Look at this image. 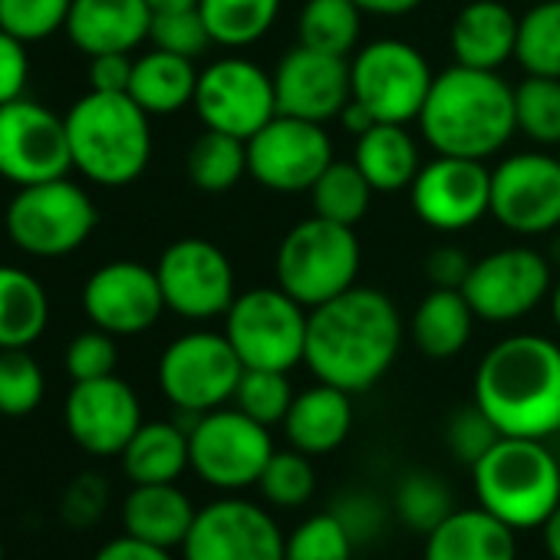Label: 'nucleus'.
<instances>
[{
    "instance_id": "nucleus-1",
    "label": "nucleus",
    "mask_w": 560,
    "mask_h": 560,
    "mask_svg": "<svg viewBox=\"0 0 560 560\" xmlns=\"http://www.w3.org/2000/svg\"><path fill=\"white\" fill-rule=\"evenodd\" d=\"M402 347V320L389 294L376 288H350L347 294L311 311L304 363L317 383L366 393L396 363Z\"/></svg>"
},
{
    "instance_id": "nucleus-2",
    "label": "nucleus",
    "mask_w": 560,
    "mask_h": 560,
    "mask_svg": "<svg viewBox=\"0 0 560 560\" xmlns=\"http://www.w3.org/2000/svg\"><path fill=\"white\" fill-rule=\"evenodd\" d=\"M475 402L501 435L547 442L560 432V347L540 334L498 340L478 363Z\"/></svg>"
},
{
    "instance_id": "nucleus-3",
    "label": "nucleus",
    "mask_w": 560,
    "mask_h": 560,
    "mask_svg": "<svg viewBox=\"0 0 560 560\" xmlns=\"http://www.w3.org/2000/svg\"><path fill=\"white\" fill-rule=\"evenodd\" d=\"M419 126L439 155L485 162L517 132L514 90L491 70L455 63L432 80Z\"/></svg>"
},
{
    "instance_id": "nucleus-4",
    "label": "nucleus",
    "mask_w": 560,
    "mask_h": 560,
    "mask_svg": "<svg viewBox=\"0 0 560 560\" xmlns=\"http://www.w3.org/2000/svg\"><path fill=\"white\" fill-rule=\"evenodd\" d=\"M149 119L129 93L90 90L67 113L73 168L103 188L132 185L152 159Z\"/></svg>"
},
{
    "instance_id": "nucleus-5",
    "label": "nucleus",
    "mask_w": 560,
    "mask_h": 560,
    "mask_svg": "<svg viewBox=\"0 0 560 560\" xmlns=\"http://www.w3.org/2000/svg\"><path fill=\"white\" fill-rule=\"evenodd\" d=\"M478 504L514 530L540 527L560 504V462L544 439L504 435L471 468Z\"/></svg>"
},
{
    "instance_id": "nucleus-6",
    "label": "nucleus",
    "mask_w": 560,
    "mask_h": 560,
    "mask_svg": "<svg viewBox=\"0 0 560 560\" xmlns=\"http://www.w3.org/2000/svg\"><path fill=\"white\" fill-rule=\"evenodd\" d=\"M360 237L350 224L327 221L320 214L294 224L277 247V288L304 307H320L350 288L360 277Z\"/></svg>"
},
{
    "instance_id": "nucleus-7",
    "label": "nucleus",
    "mask_w": 560,
    "mask_h": 560,
    "mask_svg": "<svg viewBox=\"0 0 560 560\" xmlns=\"http://www.w3.org/2000/svg\"><path fill=\"white\" fill-rule=\"evenodd\" d=\"M96 224L100 211L90 191L70 178L24 185L4 211L11 244L31 257H67L90 241Z\"/></svg>"
},
{
    "instance_id": "nucleus-8",
    "label": "nucleus",
    "mask_w": 560,
    "mask_h": 560,
    "mask_svg": "<svg viewBox=\"0 0 560 560\" xmlns=\"http://www.w3.org/2000/svg\"><path fill=\"white\" fill-rule=\"evenodd\" d=\"M304 304L280 288H254L234 298L224 314V337L231 340L244 370L291 373L307 350Z\"/></svg>"
},
{
    "instance_id": "nucleus-9",
    "label": "nucleus",
    "mask_w": 560,
    "mask_h": 560,
    "mask_svg": "<svg viewBox=\"0 0 560 560\" xmlns=\"http://www.w3.org/2000/svg\"><path fill=\"white\" fill-rule=\"evenodd\" d=\"M270 429L234 409H211L198 416L188 432V455L191 471L218 488V491H241L260 481L270 455H273Z\"/></svg>"
},
{
    "instance_id": "nucleus-10",
    "label": "nucleus",
    "mask_w": 560,
    "mask_h": 560,
    "mask_svg": "<svg viewBox=\"0 0 560 560\" xmlns=\"http://www.w3.org/2000/svg\"><path fill=\"white\" fill-rule=\"evenodd\" d=\"M244 363L231 340L211 330H191L172 340L159 360V389L178 409L205 416L234 399Z\"/></svg>"
},
{
    "instance_id": "nucleus-11",
    "label": "nucleus",
    "mask_w": 560,
    "mask_h": 560,
    "mask_svg": "<svg viewBox=\"0 0 560 560\" xmlns=\"http://www.w3.org/2000/svg\"><path fill=\"white\" fill-rule=\"evenodd\" d=\"M432 80L425 57L406 40H373L350 63L353 100L363 103L376 122L406 126L419 119Z\"/></svg>"
},
{
    "instance_id": "nucleus-12",
    "label": "nucleus",
    "mask_w": 560,
    "mask_h": 560,
    "mask_svg": "<svg viewBox=\"0 0 560 560\" xmlns=\"http://www.w3.org/2000/svg\"><path fill=\"white\" fill-rule=\"evenodd\" d=\"M334 162V142L320 122L273 116L247 139V175L277 195L311 191Z\"/></svg>"
},
{
    "instance_id": "nucleus-13",
    "label": "nucleus",
    "mask_w": 560,
    "mask_h": 560,
    "mask_svg": "<svg viewBox=\"0 0 560 560\" xmlns=\"http://www.w3.org/2000/svg\"><path fill=\"white\" fill-rule=\"evenodd\" d=\"M70 168L67 116H57L27 96L0 106V178L24 188L67 178Z\"/></svg>"
},
{
    "instance_id": "nucleus-14",
    "label": "nucleus",
    "mask_w": 560,
    "mask_h": 560,
    "mask_svg": "<svg viewBox=\"0 0 560 560\" xmlns=\"http://www.w3.org/2000/svg\"><path fill=\"white\" fill-rule=\"evenodd\" d=\"M553 288V264L547 254L534 247H501L471 264L462 294L468 298L478 320L511 324L527 317L550 298Z\"/></svg>"
},
{
    "instance_id": "nucleus-15",
    "label": "nucleus",
    "mask_w": 560,
    "mask_h": 560,
    "mask_svg": "<svg viewBox=\"0 0 560 560\" xmlns=\"http://www.w3.org/2000/svg\"><path fill=\"white\" fill-rule=\"evenodd\" d=\"M288 534L257 501L228 494L198 508L182 544L185 560H284Z\"/></svg>"
},
{
    "instance_id": "nucleus-16",
    "label": "nucleus",
    "mask_w": 560,
    "mask_h": 560,
    "mask_svg": "<svg viewBox=\"0 0 560 560\" xmlns=\"http://www.w3.org/2000/svg\"><path fill=\"white\" fill-rule=\"evenodd\" d=\"M165 307L185 320H211L234 304V267L228 254L205 237L168 244L155 264Z\"/></svg>"
},
{
    "instance_id": "nucleus-17",
    "label": "nucleus",
    "mask_w": 560,
    "mask_h": 560,
    "mask_svg": "<svg viewBox=\"0 0 560 560\" xmlns=\"http://www.w3.org/2000/svg\"><path fill=\"white\" fill-rule=\"evenodd\" d=\"M205 129L228 132L237 139H250L260 126L277 116L273 77H267L257 63L241 57L214 60L198 73L195 103Z\"/></svg>"
},
{
    "instance_id": "nucleus-18",
    "label": "nucleus",
    "mask_w": 560,
    "mask_h": 560,
    "mask_svg": "<svg viewBox=\"0 0 560 560\" xmlns=\"http://www.w3.org/2000/svg\"><path fill=\"white\" fill-rule=\"evenodd\" d=\"M491 218L514 234H553L560 228V159L517 152L491 168Z\"/></svg>"
},
{
    "instance_id": "nucleus-19",
    "label": "nucleus",
    "mask_w": 560,
    "mask_h": 560,
    "mask_svg": "<svg viewBox=\"0 0 560 560\" xmlns=\"http://www.w3.org/2000/svg\"><path fill=\"white\" fill-rule=\"evenodd\" d=\"M412 211L435 231H465L491 214V168L478 159L435 155L409 185Z\"/></svg>"
},
{
    "instance_id": "nucleus-20",
    "label": "nucleus",
    "mask_w": 560,
    "mask_h": 560,
    "mask_svg": "<svg viewBox=\"0 0 560 560\" xmlns=\"http://www.w3.org/2000/svg\"><path fill=\"white\" fill-rule=\"evenodd\" d=\"M165 307L155 267L139 260H113L90 273L83 288V314L113 337H139L159 324Z\"/></svg>"
},
{
    "instance_id": "nucleus-21",
    "label": "nucleus",
    "mask_w": 560,
    "mask_h": 560,
    "mask_svg": "<svg viewBox=\"0 0 560 560\" xmlns=\"http://www.w3.org/2000/svg\"><path fill=\"white\" fill-rule=\"evenodd\" d=\"M63 422L70 439L96 458L122 455L129 439L142 425V406L136 389L113 376L73 383L67 402H63Z\"/></svg>"
},
{
    "instance_id": "nucleus-22",
    "label": "nucleus",
    "mask_w": 560,
    "mask_h": 560,
    "mask_svg": "<svg viewBox=\"0 0 560 560\" xmlns=\"http://www.w3.org/2000/svg\"><path fill=\"white\" fill-rule=\"evenodd\" d=\"M270 77L280 116H298L320 126L337 119L353 96L347 57L320 54L304 44L280 57Z\"/></svg>"
},
{
    "instance_id": "nucleus-23",
    "label": "nucleus",
    "mask_w": 560,
    "mask_h": 560,
    "mask_svg": "<svg viewBox=\"0 0 560 560\" xmlns=\"http://www.w3.org/2000/svg\"><path fill=\"white\" fill-rule=\"evenodd\" d=\"M152 31V8L145 0H73L67 18L70 44L86 54H132Z\"/></svg>"
},
{
    "instance_id": "nucleus-24",
    "label": "nucleus",
    "mask_w": 560,
    "mask_h": 560,
    "mask_svg": "<svg viewBox=\"0 0 560 560\" xmlns=\"http://www.w3.org/2000/svg\"><path fill=\"white\" fill-rule=\"evenodd\" d=\"M517 31L521 21L501 0H471L458 11L448 31L455 63L498 73L517 54Z\"/></svg>"
},
{
    "instance_id": "nucleus-25",
    "label": "nucleus",
    "mask_w": 560,
    "mask_h": 560,
    "mask_svg": "<svg viewBox=\"0 0 560 560\" xmlns=\"http://www.w3.org/2000/svg\"><path fill=\"white\" fill-rule=\"evenodd\" d=\"M422 560H517L514 527L478 508H455L425 534Z\"/></svg>"
},
{
    "instance_id": "nucleus-26",
    "label": "nucleus",
    "mask_w": 560,
    "mask_h": 560,
    "mask_svg": "<svg viewBox=\"0 0 560 560\" xmlns=\"http://www.w3.org/2000/svg\"><path fill=\"white\" fill-rule=\"evenodd\" d=\"M353 429V399L347 389L330 383H317L294 396L291 412L284 419V435L291 448L314 455L337 452Z\"/></svg>"
},
{
    "instance_id": "nucleus-27",
    "label": "nucleus",
    "mask_w": 560,
    "mask_h": 560,
    "mask_svg": "<svg viewBox=\"0 0 560 560\" xmlns=\"http://www.w3.org/2000/svg\"><path fill=\"white\" fill-rule=\"evenodd\" d=\"M198 508L191 504V498L175 485H132V491L122 501V527L126 534L168 547V550H182L191 524H195Z\"/></svg>"
},
{
    "instance_id": "nucleus-28",
    "label": "nucleus",
    "mask_w": 560,
    "mask_h": 560,
    "mask_svg": "<svg viewBox=\"0 0 560 560\" xmlns=\"http://www.w3.org/2000/svg\"><path fill=\"white\" fill-rule=\"evenodd\" d=\"M353 162L380 195L409 188L422 168L419 145L402 122H376L370 132H363L357 139Z\"/></svg>"
},
{
    "instance_id": "nucleus-29",
    "label": "nucleus",
    "mask_w": 560,
    "mask_h": 560,
    "mask_svg": "<svg viewBox=\"0 0 560 560\" xmlns=\"http://www.w3.org/2000/svg\"><path fill=\"white\" fill-rule=\"evenodd\" d=\"M475 320L478 317L462 291L432 288V294L419 301L409 320V334L419 353H425L429 360H452L468 347Z\"/></svg>"
},
{
    "instance_id": "nucleus-30",
    "label": "nucleus",
    "mask_w": 560,
    "mask_h": 560,
    "mask_svg": "<svg viewBox=\"0 0 560 560\" xmlns=\"http://www.w3.org/2000/svg\"><path fill=\"white\" fill-rule=\"evenodd\" d=\"M119 458L132 485L178 481L185 468H191L188 432L178 422H142Z\"/></svg>"
},
{
    "instance_id": "nucleus-31",
    "label": "nucleus",
    "mask_w": 560,
    "mask_h": 560,
    "mask_svg": "<svg viewBox=\"0 0 560 560\" xmlns=\"http://www.w3.org/2000/svg\"><path fill=\"white\" fill-rule=\"evenodd\" d=\"M50 324L44 284L11 264H0V350H27Z\"/></svg>"
},
{
    "instance_id": "nucleus-32",
    "label": "nucleus",
    "mask_w": 560,
    "mask_h": 560,
    "mask_svg": "<svg viewBox=\"0 0 560 560\" xmlns=\"http://www.w3.org/2000/svg\"><path fill=\"white\" fill-rule=\"evenodd\" d=\"M198 90V70L188 57L152 50L136 60L129 96L149 113V116H172L195 103Z\"/></svg>"
},
{
    "instance_id": "nucleus-33",
    "label": "nucleus",
    "mask_w": 560,
    "mask_h": 560,
    "mask_svg": "<svg viewBox=\"0 0 560 560\" xmlns=\"http://www.w3.org/2000/svg\"><path fill=\"white\" fill-rule=\"evenodd\" d=\"M188 178L205 195H224L247 175V142L228 132L205 129L185 159Z\"/></svg>"
},
{
    "instance_id": "nucleus-34",
    "label": "nucleus",
    "mask_w": 560,
    "mask_h": 560,
    "mask_svg": "<svg viewBox=\"0 0 560 560\" xmlns=\"http://www.w3.org/2000/svg\"><path fill=\"white\" fill-rule=\"evenodd\" d=\"M198 11L218 47L241 50L273 27L280 0H198Z\"/></svg>"
},
{
    "instance_id": "nucleus-35",
    "label": "nucleus",
    "mask_w": 560,
    "mask_h": 560,
    "mask_svg": "<svg viewBox=\"0 0 560 560\" xmlns=\"http://www.w3.org/2000/svg\"><path fill=\"white\" fill-rule=\"evenodd\" d=\"M363 27V11L357 8V0H307L298 31L301 44L320 54L347 57L353 54Z\"/></svg>"
},
{
    "instance_id": "nucleus-36",
    "label": "nucleus",
    "mask_w": 560,
    "mask_h": 560,
    "mask_svg": "<svg viewBox=\"0 0 560 560\" xmlns=\"http://www.w3.org/2000/svg\"><path fill=\"white\" fill-rule=\"evenodd\" d=\"M373 195L376 191L366 182V175L357 168V162H337V159L311 188L314 214L337 221V224H350V228H357L366 218Z\"/></svg>"
},
{
    "instance_id": "nucleus-37",
    "label": "nucleus",
    "mask_w": 560,
    "mask_h": 560,
    "mask_svg": "<svg viewBox=\"0 0 560 560\" xmlns=\"http://www.w3.org/2000/svg\"><path fill=\"white\" fill-rule=\"evenodd\" d=\"M393 508L409 530L429 534L455 511V498L435 471H406L396 481Z\"/></svg>"
},
{
    "instance_id": "nucleus-38",
    "label": "nucleus",
    "mask_w": 560,
    "mask_h": 560,
    "mask_svg": "<svg viewBox=\"0 0 560 560\" xmlns=\"http://www.w3.org/2000/svg\"><path fill=\"white\" fill-rule=\"evenodd\" d=\"M514 60L524 73L560 80V0H540L521 18Z\"/></svg>"
},
{
    "instance_id": "nucleus-39",
    "label": "nucleus",
    "mask_w": 560,
    "mask_h": 560,
    "mask_svg": "<svg viewBox=\"0 0 560 560\" xmlns=\"http://www.w3.org/2000/svg\"><path fill=\"white\" fill-rule=\"evenodd\" d=\"M514 122L537 145H560V80L527 73L514 86Z\"/></svg>"
},
{
    "instance_id": "nucleus-40",
    "label": "nucleus",
    "mask_w": 560,
    "mask_h": 560,
    "mask_svg": "<svg viewBox=\"0 0 560 560\" xmlns=\"http://www.w3.org/2000/svg\"><path fill=\"white\" fill-rule=\"evenodd\" d=\"M254 488L273 508H301L317 491V468H314L311 455L301 448L273 452Z\"/></svg>"
},
{
    "instance_id": "nucleus-41",
    "label": "nucleus",
    "mask_w": 560,
    "mask_h": 560,
    "mask_svg": "<svg viewBox=\"0 0 560 560\" xmlns=\"http://www.w3.org/2000/svg\"><path fill=\"white\" fill-rule=\"evenodd\" d=\"M294 402V386L280 370H244L234 389V406L260 425H284Z\"/></svg>"
},
{
    "instance_id": "nucleus-42",
    "label": "nucleus",
    "mask_w": 560,
    "mask_h": 560,
    "mask_svg": "<svg viewBox=\"0 0 560 560\" xmlns=\"http://www.w3.org/2000/svg\"><path fill=\"white\" fill-rule=\"evenodd\" d=\"M44 370L27 350H0V416H31L44 402Z\"/></svg>"
},
{
    "instance_id": "nucleus-43",
    "label": "nucleus",
    "mask_w": 560,
    "mask_h": 560,
    "mask_svg": "<svg viewBox=\"0 0 560 560\" xmlns=\"http://www.w3.org/2000/svg\"><path fill=\"white\" fill-rule=\"evenodd\" d=\"M353 550L357 544L330 511L304 517L284 540V560H353Z\"/></svg>"
},
{
    "instance_id": "nucleus-44",
    "label": "nucleus",
    "mask_w": 560,
    "mask_h": 560,
    "mask_svg": "<svg viewBox=\"0 0 560 560\" xmlns=\"http://www.w3.org/2000/svg\"><path fill=\"white\" fill-rule=\"evenodd\" d=\"M70 8L73 0H0V31L24 44H40L67 31Z\"/></svg>"
},
{
    "instance_id": "nucleus-45",
    "label": "nucleus",
    "mask_w": 560,
    "mask_h": 560,
    "mask_svg": "<svg viewBox=\"0 0 560 560\" xmlns=\"http://www.w3.org/2000/svg\"><path fill=\"white\" fill-rule=\"evenodd\" d=\"M501 439H504L501 429L491 422V416L478 402H468V406L455 409L448 416V422H445V445L468 468H475Z\"/></svg>"
},
{
    "instance_id": "nucleus-46",
    "label": "nucleus",
    "mask_w": 560,
    "mask_h": 560,
    "mask_svg": "<svg viewBox=\"0 0 560 560\" xmlns=\"http://www.w3.org/2000/svg\"><path fill=\"white\" fill-rule=\"evenodd\" d=\"M327 511L343 524V530L350 534V540L357 547H366V544L380 540L386 524H389L386 501L380 494H373L370 488H347V491H340Z\"/></svg>"
},
{
    "instance_id": "nucleus-47",
    "label": "nucleus",
    "mask_w": 560,
    "mask_h": 560,
    "mask_svg": "<svg viewBox=\"0 0 560 560\" xmlns=\"http://www.w3.org/2000/svg\"><path fill=\"white\" fill-rule=\"evenodd\" d=\"M149 40L155 44V50H168L178 57H201L214 40L205 27L201 11H172V14H152V31Z\"/></svg>"
},
{
    "instance_id": "nucleus-48",
    "label": "nucleus",
    "mask_w": 560,
    "mask_h": 560,
    "mask_svg": "<svg viewBox=\"0 0 560 560\" xmlns=\"http://www.w3.org/2000/svg\"><path fill=\"white\" fill-rule=\"evenodd\" d=\"M116 363H119L116 337L106 334V330H100V327H93V330L73 337L70 347H67V357H63L67 376H70L73 383L113 376V373H116Z\"/></svg>"
},
{
    "instance_id": "nucleus-49",
    "label": "nucleus",
    "mask_w": 560,
    "mask_h": 560,
    "mask_svg": "<svg viewBox=\"0 0 560 560\" xmlns=\"http://www.w3.org/2000/svg\"><path fill=\"white\" fill-rule=\"evenodd\" d=\"M106 508H109V481L96 471L77 475L60 498V517L67 527L77 530L93 527L106 514Z\"/></svg>"
},
{
    "instance_id": "nucleus-50",
    "label": "nucleus",
    "mask_w": 560,
    "mask_h": 560,
    "mask_svg": "<svg viewBox=\"0 0 560 560\" xmlns=\"http://www.w3.org/2000/svg\"><path fill=\"white\" fill-rule=\"evenodd\" d=\"M31 80V57L27 44L0 31V106L24 96Z\"/></svg>"
},
{
    "instance_id": "nucleus-51",
    "label": "nucleus",
    "mask_w": 560,
    "mask_h": 560,
    "mask_svg": "<svg viewBox=\"0 0 560 560\" xmlns=\"http://www.w3.org/2000/svg\"><path fill=\"white\" fill-rule=\"evenodd\" d=\"M471 257L455 247V244H442L435 247L429 257H425V277H429V284L432 288H445V291H462L465 288V280L471 273Z\"/></svg>"
},
{
    "instance_id": "nucleus-52",
    "label": "nucleus",
    "mask_w": 560,
    "mask_h": 560,
    "mask_svg": "<svg viewBox=\"0 0 560 560\" xmlns=\"http://www.w3.org/2000/svg\"><path fill=\"white\" fill-rule=\"evenodd\" d=\"M136 60L129 54H100L90 57V90L96 93H129Z\"/></svg>"
},
{
    "instance_id": "nucleus-53",
    "label": "nucleus",
    "mask_w": 560,
    "mask_h": 560,
    "mask_svg": "<svg viewBox=\"0 0 560 560\" xmlns=\"http://www.w3.org/2000/svg\"><path fill=\"white\" fill-rule=\"evenodd\" d=\"M93 560H175L168 547H159V544H149V540H139L132 534H122V537H113L106 540Z\"/></svg>"
},
{
    "instance_id": "nucleus-54",
    "label": "nucleus",
    "mask_w": 560,
    "mask_h": 560,
    "mask_svg": "<svg viewBox=\"0 0 560 560\" xmlns=\"http://www.w3.org/2000/svg\"><path fill=\"white\" fill-rule=\"evenodd\" d=\"M357 8L373 18H406L422 8V0H357Z\"/></svg>"
},
{
    "instance_id": "nucleus-55",
    "label": "nucleus",
    "mask_w": 560,
    "mask_h": 560,
    "mask_svg": "<svg viewBox=\"0 0 560 560\" xmlns=\"http://www.w3.org/2000/svg\"><path fill=\"white\" fill-rule=\"evenodd\" d=\"M337 119H340V122H343V129H347V132H353L357 139H360L363 132H370V129L376 126L373 113H370V109H366L363 103H357L353 96H350V103L343 106V113H340Z\"/></svg>"
},
{
    "instance_id": "nucleus-56",
    "label": "nucleus",
    "mask_w": 560,
    "mask_h": 560,
    "mask_svg": "<svg viewBox=\"0 0 560 560\" xmlns=\"http://www.w3.org/2000/svg\"><path fill=\"white\" fill-rule=\"evenodd\" d=\"M540 537H544V550L550 560H560V504L550 511V517L540 524Z\"/></svg>"
},
{
    "instance_id": "nucleus-57",
    "label": "nucleus",
    "mask_w": 560,
    "mask_h": 560,
    "mask_svg": "<svg viewBox=\"0 0 560 560\" xmlns=\"http://www.w3.org/2000/svg\"><path fill=\"white\" fill-rule=\"evenodd\" d=\"M152 14H172V11H195L198 0H145Z\"/></svg>"
},
{
    "instance_id": "nucleus-58",
    "label": "nucleus",
    "mask_w": 560,
    "mask_h": 560,
    "mask_svg": "<svg viewBox=\"0 0 560 560\" xmlns=\"http://www.w3.org/2000/svg\"><path fill=\"white\" fill-rule=\"evenodd\" d=\"M550 314H553V324L560 330V277H557V284L550 288Z\"/></svg>"
},
{
    "instance_id": "nucleus-59",
    "label": "nucleus",
    "mask_w": 560,
    "mask_h": 560,
    "mask_svg": "<svg viewBox=\"0 0 560 560\" xmlns=\"http://www.w3.org/2000/svg\"><path fill=\"white\" fill-rule=\"evenodd\" d=\"M547 260H550L553 267H560V228L553 231V237H550V244H547Z\"/></svg>"
},
{
    "instance_id": "nucleus-60",
    "label": "nucleus",
    "mask_w": 560,
    "mask_h": 560,
    "mask_svg": "<svg viewBox=\"0 0 560 560\" xmlns=\"http://www.w3.org/2000/svg\"><path fill=\"white\" fill-rule=\"evenodd\" d=\"M0 560H4V537H0Z\"/></svg>"
},
{
    "instance_id": "nucleus-61",
    "label": "nucleus",
    "mask_w": 560,
    "mask_h": 560,
    "mask_svg": "<svg viewBox=\"0 0 560 560\" xmlns=\"http://www.w3.org/2000/svg\"><path fill=\"white\" fill-rule=\"evenodd\" d=\"M534 4H540V0H534Z\"/></svg>"
},
{
    "instance_id": "nucleus-62",
    "label": "nucleus",
    "mask_w": 560,
    "mask_h": 560,
    "mask_svg": "<svg viewBox=\"0 0 560 560\" xmlns=\"http://www.w3.org/2000/svg\"><path fill=\"white\" fill-rule=\"evenodd\" d=\"M557 159H560V155H557Z\"/></svg>"
}]
</instances>
